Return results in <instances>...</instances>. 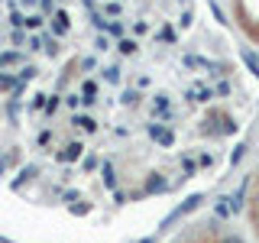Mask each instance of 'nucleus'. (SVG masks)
Segmentation results:
<instances>
[]
</instances>
